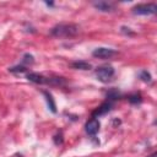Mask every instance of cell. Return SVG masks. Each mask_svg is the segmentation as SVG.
I'll use <instances>...</instances> for the list:
<instances>
[{"label":"cell","instance_id":"cell-1","mask_svg":"<svg viewBox=\"0 0 157 157\" xmlns=\"http://www.w3.org/2000/svg\"><path fill=\"white\" fill-rule=\"evenodd\" d=\"M78 26L74 25V23H60L56 25L52 28L50 33L52 36L56 37V38H69V37H74L78 33Z\"/></svg>","mask_w":157,"mask_h":157},{"label":"cell","instance_id":"cell-2","mask_svg":"<svg viewBox=\"0 0 157 157\" xmlns=\"http://www.w3.org/2000/svg\"><path fill=\"white\" fill-rule=\"evenodd\" d=\"M27 80L31 82L38 83V85H56V86L59 85V86H63L65 83V80L63 77H48V76H44L42 74H38V72H28Z\"/></svg>","mask_w":157,"mask_h":157},{"label":"cell","instance_id":"cell-3","mask_svg":"<svg viewBox=\"0 0 157 157\" xmlns=\"http://www.w3.org/2000/svg\"><path fill=\"white\" fill-rule=\"evenodd\" d=\"M114 75H115V70L112 65H102L96 69V76L103 83L110 82L113 80Z\"/></svg>","mask_w":157,"mask_h":157},{"label":"cell","instance_id":"cell-4","mask_svg":"<svg viewBox=\"0 0 157 157\" xmlns=\"http://www.w3.org/2000/svg\"><path fill=\"white\" fill-rule=\"evenodd\" d=\"M157 11L156 4H139L132 7V13L135 15H153Z\"/></svg>","mask_w":157,"mask_h":157},{"label":"cell","instance_id":"cell-5","mask_svg":"<svg viewBox=\"0 0 157 157\" xmlns=\"http://www.w3.org/2000/svg\"><path fill=\"white\" fill-rule=\"evenodd\" d=\"M114 54H117L115 50L110 49V48H104V47H101V48H96L93 52H92V55L94 58H99V59H109L110 56H113Z\"/></svg>","mask_w":157,"mask_h":157},{"label":"cell","instance_id":"cell-6","mask_svg":"<svg viewBox=\"0 0 157 157\" xmlns=\"http://www.w3.org/2000/svg\"><path fill=\"white\" fill-rule=\"evenodd\" d=\"M99 126H101V124H99L98 119L92 117V118L86 123V125H85V130H86V132H87L88 135L94 136V135L99 131Z\"/></svg>","mask_w":157,"mask_h":157},{"label":"cell","instance_id":"cell-7","mask_svg":"<svg viewBox=\"0 0 157 157\" xmlns=\"http://www.w3.org/2000/svg\"><path fill=\"white\" fill-rule=\"evenodd\" d=\"M112 107H113V103L112 102H109V101H105L104 103H102L93 113H92V115H93V118H98V117H101V115H104V114H107L108 112H110V109H112Z\"/></svg>","mask_w":157,"mask_h":157},{"label":"cell","instance_id":"cell-8","mask_svg":"<svg viewBox=\"0 0 157 157\" xmlns=\"http://www.w3.org/2000/svg\"><path fill=\"white\" fill-rule=\"evenodd\" d=\"M43 94H44V97H45L48 108H49L53 113H56V104H55V102H54V98H53L52 93H49L48 91H43Z\"/></svg>","mask_w":157,"mask_h":157},{"label":"cell","instance_id":"cell-9","mask_svg":"<svg viewBox=\"0 0 157 157\" xmlns=\"http://www.w3.org/2000/svg\"><path fill=\"white\" fill-rule=\"evenodd\" d=\"M93 5H94L96 9H98L99 11H103V12H110V11H113L112 4L105 2V1H98V2H94Z\"/></svg>","mask_w":157,"mask_h":157},{"label":"cell","instance_id":"cell-10","mask_svg":"<svg viewBox=\"0 0 157 157\" xmlns=\"http://www.w3.org/2000/svg\"><path fill=\"white\" fill-rule=\"evenodd\" d=\"M72 67L74 69H78V70H90L92 66L90 63L83 61V60H78V61H74L72 63Z\"/></svg>","mask_w":157,"mask_h":157},{"label":"cell","instance_id":"cell-11","mask_svg":"<svg viewBox=\"0 0 157 157\" xmlns=\"http://www.w3.org/2000/svg\"><path fill=\"white\" fill-rule=\"evenodd\" d=\"M120 97V93L117 91V90H110L108 93H107V101H109V102H114V101H117L118 98Z\"/></svg>","mask_w":157,"mask_h":157},{"label":"cell","instance_id":"cell-12","mask_svg":"<svg viewBox=\"0 0 157 157\" xmlns=\"http://www.w3.org/2000/svg\"><path fill=\"white\" fill-rule=\"evenodd\" d=\"M128 101H129L130 103H132V104H137V103H141L142 97H141L140 93H132V94L128 96Z\"/></svg>","mask_w":157,"mask_h":157},{"label":"cell","instance_id":"cell-13","mask_svg":"<svg viewBox=\"0 0 157 157\" xmlns=\"http://www.w3.org/2000/svg\"><path fill=\"white\" fill-rule=\"evenodd\" d=\"M139 76H140V78H141L144 82H151V80H152L151 74H150L147 70H142V71L139 74Z\"/></svg>","mask_w":157,"mask_h":157},{"label":"cell","instance_id":"cell-14","mask_svg":"<svg viewBox=\"0 0 157 157\" xmlns=\"http://www.w3.org/2000/svg\"><path fill=\"white\" fill-rule=\"evenodd\" d=\"M27 69H26V66H23V65H17V66H13V67H10L9 69V71L10 72H15V74H17V72H25Z\"/></svg>","mask_w":157,"mask_h":157},{"label":"cell","instance_id":"cell-15","mask_svg":"<svg viewBox=\"0 0 157 157\" xmlns=\"http://www.w3.org/2000/svg\"><path fill=\"white\" fill-rule=\"evenodd\" d=\"M33 63V56L31 54H25L22 59V64H32Z\"/></svg>","mask_w":157,"mask_h":157},{"label":"cell","instance_id":"cell-16","mask_svg":"<svg viewBox=\"0 0 157 157\" xmlns=\"http://www.w3.org/2000/svg\"><path fill=\"white\" fill-rule=\"evenodd\" d=\"M156 156H157V153H152V155H151L150 157H156Z\"/></svg>","mask_w":157,"mask_h":157}]
</instances>
